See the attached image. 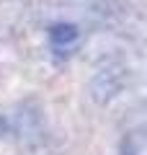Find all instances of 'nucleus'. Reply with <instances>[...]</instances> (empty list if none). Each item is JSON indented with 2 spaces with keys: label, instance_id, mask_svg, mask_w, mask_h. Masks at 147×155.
<instances>
[{
  "label": "nucleus",
  "instance_id": "obj_2",
  "mask_svg": "<svg viewBox=\"0 0 147 155\" xmlns=\"http://www.w3.org/2000/svg\"><path fill=\"white\" fill-rule=\"evenodd\" d=\"M77 41H80V28L75 23L60 21V23H52L49 26V44H52V49L57 54H70L77 47Z\"/></svg>",
  "mask_w": 147,
  "mask_h": 155
},
{
  "label": "nucleus",
  "instance_id": "obj_4",
  "mask_svg": "<svg viewBox=\"0 0 147 155\" xmlns=\"http://www.w3.org/2000/svg\"><path fill=\"white\" fill-rule=\"evenodd\" d=\"M3 134H8V122L0 116V137H3Z\"/></svg>",
  "mask_w": 147,
  "mask_h": 155
},
{
  "label": "nucleus",
  "instance_id": "obj_3",
  "mask_svg": "<svg viewBox=\"0 0 147 155\" xmlns=\"http://www.w3.org/2000/svg\"><path fill=\"white\" fill-rule=\"evenodd\" d=\"M121 155H137V145L132 142V140H124V145H121Z\"/></svg>",
  "mask_w": 147,
  "mask_h": 155
},
{
  "label": "nucleus",
  "instance_id": "obj_1",
  "mask_svg": "<svg viewBox=\"0 0 147 155\" xmlns=\"http://www.w3.org/2000/svg\"><path fill=\"white\" fill-rule=\"evenodd\" d=\"M121 88H124V67L116 65V62L101 67L90 80V96L98 104H109L111 98L119 96Z\"/></svg>",
  "mask_w": 147,
  "mask_h": 155
}]
</instances>
